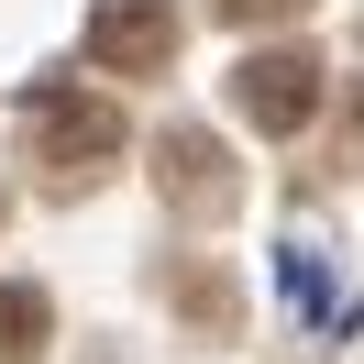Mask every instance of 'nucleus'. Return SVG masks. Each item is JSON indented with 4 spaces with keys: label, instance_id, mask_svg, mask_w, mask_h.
I'll use <instances>...</instances> for the list:
<instances>
[{
    "label": "nucleus",
    "instance_id": "2",
    "mask_svg": "<svg viewBox=\"0 0 364 364\" xmlns=\"http://www.w3.org/2000/svg\"><path fill=\"white\" fill-rule=\"evenodd\" d=\"M320 55L309 45H254L243 67H232V111L254 122V133H309V111H320Z\"/></svg>",
    "mask_w": 364,
    "mask_h": 364
},
{
    "label": "nucleus",
    "instance_id": "4",
    "mask_svg": "<svg viewBox=\"0 0 364 364\" xmlns=\"http://www.w3.org/2000/svg\"><path fill=\"white\" fill-rule=\"evenodd\" d=\"M155 188H166V210H188V221H232V199H243L232 155H221V144L199 133V122L155 133Z\"/></svg>",
    "mask_w": 364,
    "mask_h": 364
},
{
    "label": "nucleus",
    "instance_id": "3",
    "mask_svg": "<svg viewBox=\"0 0 364 364\" xmlns=\"http://www.w3.org/2000/svg\"><path fill=\"white\" fill-rule=\"evenodd\" d=\"M89 67L166 77V67H177V0H100V11H89Z\"/></svg>",
    "mask_w": 364,
    "mask_h": 364
},
{
    "label": "nucleus",
    "instance_id": "5",
    "mask_svg": "<svg viewBox=\"0 0 364 364\" xmlns=\"http://www.w3.org/2000/svg\"><path fill=\"white\" fill-rule=\"evenodd\" d=\"M45 342H55L45 287H0V364H45Z\"/></svg>",
    "mask_w": 364,
    "mask_h": 364
},
{
    "label": "nucleus",
    "instance_id": "6",
    "mask_svg": "<svg viewBox=\"0 0 364 364\" xmlns=\"http://www.w3.org/2000/svg\"><path fill=\"white\" fill-rule=\"evenodd\" d=\"M210 11H221V23H298L309 0H210Z\"/></svg>",
    "mask_w": 364,
    "mask_h": 364
},
{
    "label": "nucleus",
    "instance_id": "1",
    "mask_svg": "<svg viewBox=\"0 0 364 364\" xmlns=\"http://www.w3.org/2000/svg\"><path fill=\"white\" fill-rule=\"evenodd\" d=\"M23 144H33V166H45V188H100L111 155H122V100L55 77V89L23 100Z\"/></svg>",
    "mask_w": 364,
    "mask_h": 364
}]
</instances>
